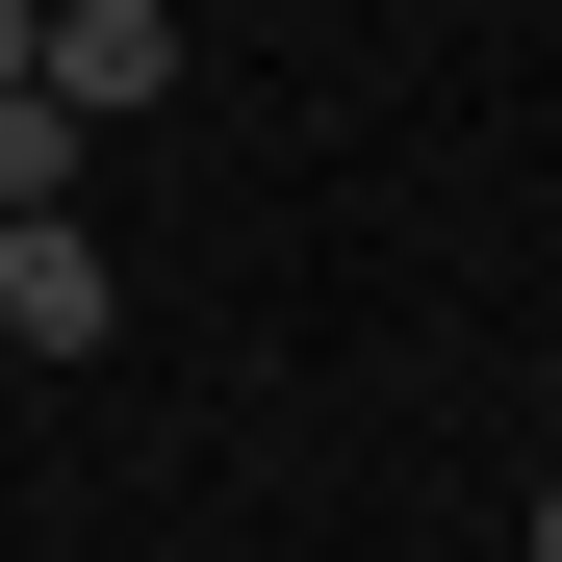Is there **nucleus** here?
<instances>
[{
  "label": "nucleus",
  "mask_w": 562,
  "mask_h": 562,
  "mask_svg": "<svg viewBox=\"0 0 562 562\" xmlns=\"http://www.w3.org/2000/svg\"><path fill=\"white\" fill-rule=\"evenodd\" d=\"M52 103L77 128H154L179 103V0H52Z\"/></svg>",
  "instance_id": "nucleus-1"
},
{
  "label": "nucleus",
  "mask_w": 562,
  "mask_h": 562,
  "mask_svg": "<svg viewBox=\"0 0 562 562\" xmlns=\"http://www.w3.org/2000/svg\"><path fill=\"white\" fill-rule=\"evenodd\" d=\"M26 77H52V0H0V103H26Z\"/></svg>",
  "instance_id": "nucleus-3"
},
{
  "label": "nucleus",
  "mask_w": 562,
  "mask_h": 562,
  "mask_svg": "<svg viewBox=\"0 0 562 562\" xmlns=\"http://www.w3.org/2000/svg\"><path fill=\"white\" fill-rule=\"evenodd\" d=\"M537 562H562V486H537Z\"/></svg>",
  "instance_id": "nucleus-4"
},
{
  "label": "nucleus",
  "mask_w": 562,
  "mask_h": 562,
  "mask_svg": "<svg viewBox=\"0 0 562 562\" xmlns=\"http://www.w3.org/2000/svg\"><path fill=\"white\" fill-rule=\"evenodd\" d=\"M128 333V256L103 231H0V358H103Z\"/></svg>",
  "instance_id": "nucleus-2"
}]
</instances>
